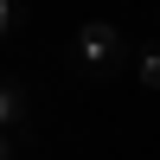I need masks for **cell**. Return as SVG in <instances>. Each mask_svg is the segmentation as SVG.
<instances>
[{
	"label": "cell",
	"mask_w": 160,
	"mask_h": 160,
	"mask_svg": "<svg viewBox=\"0 0 160 160\" xmlns=\"http://www.w3.org/2000/svg\"><path fill=\"white\" fill-rule=\"evenodd\" d=\"M122 58H128V45H122V32H115L109 19H83V26H77V38H71V64L90 77V83L115 77V71H122Z\"/></svg>",
	"instance_id": "6da1fadb"
},
{
	"label": "cell",
	"mask_w": 160,
	"mask_h": 160,
	"mask_svg": "<svg viewBox=\"0 0 160 160\" xmlns=\"http://www.w3.org/2000/svg\"><path fill=\"white\" fill-rule=\"evenodd\" d=\"M26 122V90L13 77H0V128H19Z\"/></svg>",
	"instance_id": "7a4b0ae2"
},
{
	"label": "cell",
	"mask_w": 160,
	"mask_h": 160,
	"mask_svg": "<svg viewBox=\"0 0 160 160\" xmlns=\"http://www.w3.org/2000/svg\"><path fill=\"white\" fill-rule=\"evenodd\" d=\"M135 83H141V90H160V45L135 51Z\"/></svg>",
	"instance_id": "3957f363"
},
{
	"label": "cell",
	"mask_w": 160,
	"mask_h": 160,
	"mask_svg": "<svg viewBox=\"0 0 160 160\" xmlns=\"http://www.w3.org/2000/svg\"><path fill=\"white\" fill-rule=\"evenodd\" d=\"M19 19H26V0H0V38H7Z\"/></svg>",
	"instance_id": "277c9868"
},
{
	"label": "cell",
	"mask_w": 160,
	"mask_h": 160,
	"mask_svg": "<svg viewBox=\"0 0 160 160\" xmlns=\"http://www.w3.org/2000/svg\"><path fill=\"white\" fill-rule=\"evenodd\" d=\"M0 160H19V128H0Z\"/></svg>",
	"instance_id": "5b68a950"
}]
</instances>
